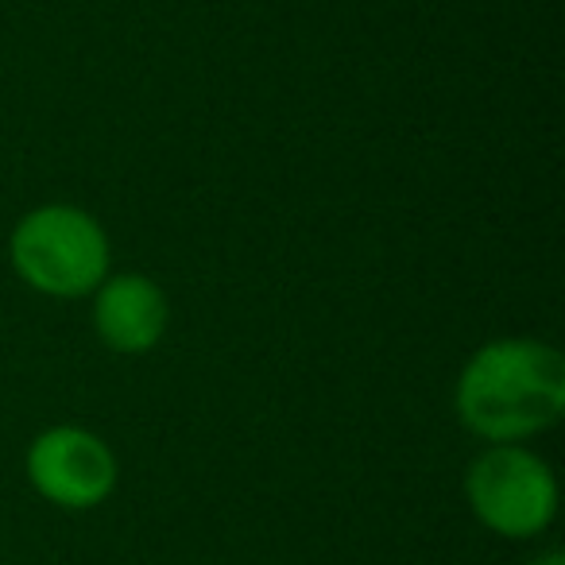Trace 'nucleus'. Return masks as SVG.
Here are the masks:
<instances>
[{"instance_id":"nucleus-1","label":"nucleus","mask_w":565,"mask_h":565,"mask_svg":"<svg viewBox=\"0 0 565 565\" xmlns=\"http://www.w3.org/2000/svg\"><path fill=\"white\" fill-rule=\"evenodd\" d=\"M454 415L484 446H515L565 418V356L542 338H492L454 380Z\"/></svg>"},{"instance_id":"nucleus-2","label":"nucleus","mask_w":565,"mask_h":565,"mask_svg":"<svg viewBox=\"0 0 565 565\" xmlns=\"http://www.w3.org/2000/svg\"><path fill=\"white\" fill-rule=\"evenodd\" d=\"M9 264L28 291L43 299H89L113 271V241L82 205L43 202L12 225Z\"/></svg>"},{"instance_id":"nucleus-3","label":"nucleus","mask_w":565,"mask_h":565,"mask_svg":"<svg viewBox=\"0 0 565 565\" xmlns=\"http://www.w3.org/2000/svg\"><path fill=\"white\" fill-rule=\"evenodd\" d=\"M465 503L488 534L503 542H534L557 519V477L526 441L484 446L465 465Z\"/></svg>"},{"instance_id":"nucleus-4","label":"nucleus","mask_w":565,"mask_h":565,"mask_svg":"<svg viewBox=\"0 0 565 565\" xmlns=\"http://www.w3.org/2000/svg\"><path fill=\"white\" fill-rule=\"evenodd\" d=\"M24 477L43 503L82 515L113 500L120 484V461L97 430L55 423L28 441Z\"/></svg>"},{"instance_id":"nucleus-5","label":"nucleus","mask_w":565,"mask_h":565,"mask_svg":"<svg viewBox=\"0 0 565 565\" xmlns=\"http://www.w3.org/2000/svg\"><path fill=\"white\" fill-rule=\"evenodd\" d=\"M89 326L97 341L117 356H148L171 326L167 291L143 271H109L89 295Z\"/></svg>"},{"instance_id":"nucleus-6","label":"nucleus","mask_w":565,"mask_h":565,"mask_svg":"<svg viewBox=\"0 0 565 565\" xmlns=\"http://www.w3.org/2000/svg\"><path fill=\"white\" fill-rule=\"evenodd\" d=\"M531 565H562V550H546V554H539Z\"/></svg>"}]
</instances>
